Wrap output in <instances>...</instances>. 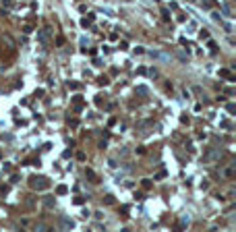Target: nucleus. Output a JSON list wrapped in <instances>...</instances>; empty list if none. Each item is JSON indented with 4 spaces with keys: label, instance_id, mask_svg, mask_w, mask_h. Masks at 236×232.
<instances>
[{
    "label": "nucleus",
    "instance_id": "obj_11",
    "mask_svg": "<svg viewBox=\"0 0 236 232\" xmlns=\"http://www.w3.org/2000/svg\"><path fill=\"white\" fill-rule=\"evenodd\" d=\"M35 230H42V232H44V230H48V228H46L44 224H37V226H35Z\"/></svg>",
    "mask_w": 236,
    "mask_h": 232
},
{
    "label": "nucleus",
    "instance_id": "obj_3",
    "mask_svg": "<svg viewBox=\"0 0 236 232\" xmlns=\"http://www.w3.org/2000/svg\"><path fill=\"white\" fill-rule=\"evenodd\" d=\"M60 226H62V228H73L75 222H73L70 218H62V220H60Z\"/></svg>",
    "mask_w": 236,
    "mask_h": 232
},
{
    "label": "nucleus",
    "instance_id": "obj_1",
    "mask_svg": "<svg viewBox=\"0 0 236 232\" xmlns=\"http://www.w3.org/2000/svg\"><path fill=\"white\" fill-rule=\"evenodd\" d=\"M31 187L33 189H46L48 183H46V178H31Z\"/></svg>",
    "mask_w": 236,
    "mask_h": 232
},
{
    "label": "nucleus",
    "instance_id": "obj_8",
    "mask_svg": "<svg viewBox=\"0 0 236 232\" xmlns=\"http://www.w3.org/2000/svg\"><path fill=\"white\" fill-rule=\"evenodd\" d=\"M64 193H66V187H64V184H62V187H58V195H64Z\"/></svg>",
    "mask_w": 236,
    "mask_h": 232
},
{
    "label": "nucleus",
    "instance_id": "obj_9",
    "mask_svg": "<svg viewBox=\"0 0 236 232\" xmlns=\"http://www.w3.org/2000/svg\"><path fill=\"white\" fill-rule=\"evenodd\" d=\"M87 176H89L91 180H95V172H93V170H87Z\"/></svg>",
    "mask_w": 236,
    "mask_h": 232
},
{
    "label": "nucleus",
    "instance_id": "obj_7",
    "mask_svg": "<svg viewBox=\"0 0 236 232\" xmlns=\"http://www.w3.org/2000/svg\"><path fill=\"white\" fill-rule=\"evenodd\" d=\"M137 93H141V96H145V93H147V87H143V85H141V87H137Z\"/></svg>",
    "mask_w": 236,
    "mask_h": 232
},
{
    "label": "nucleus",
    "instance_id": "obj_10",
    "mask_svg": "<svg viewBox=\"0 0 236 232\" xmlns=\"http://www.w3.org/2000/svg\"><path fill=\"white\" fill-rule=\"evenodd\" d=\"M52 205H54V199L48 197V199H46V207H52Z\"/></svg>",
    "mask_w": 236,
    "mask_h": 232
},
{
    "label": "nucleus",
    "instance_id": "obj_5",
    "mask_svg": "<svg viewBox=\"0 0 236 232\" xmlns=\"http://www.w3.org/2000/svg\"><path fill=\"white\" fill-rule=\"evenodd\" d=\"M188 220H191L188 216H182V220H180V226H188Z\"/></svg>",
    "mask_w": 236,
    "mask_h": 232
},
{
    "label": "nucleus",
    "instance_id": "obj_4",
    "mask_svg": "<svg viewBox=\"0 0 236 232\" xmlns=\"http://www.w3.org/2000/svg\"><path fill=\"white\" fill-rule=\"evenodd\" d=\"M37 37H40V41H42V44H48V33H46V31H40V33H37Z\"/></svg>",
    "mask_w": 236,
    "mask_h": 232
},
{
    "label": "nucleus",
    "instance_id": "obj_6",
    "mask_svg": "<svg viewBox=\"0 0 236 232\" xmlns=\"http://www.w3.org/2000/svg\"><path fill=\"white\" fill-rule=\"evenodd\" d=\"M199 37H201V40H207V37H209V33H207V29H203L201 33H199Z\"/></svg>",
    "mask_w": 236,
    "mask_h": 232
},
{
    "label": "nucleus",
    "instance_id": "obj_12",
    "mask_svg": "<svg viewBox=\"0 0 236 232\" xmlns=\"http://www.w3.org/2000/svg\"><path fill=\"white\" fill-rule=\"evenodd\" d=\"M104 201H106V203H108V205H110L112 201H114V199H112V195H106V199H104Z\"/></svg>",
    "mask_w": 236,
    "mask_h": 232
},
{
    "label": "nucleus",
    "instance_id": "obj_2",
    "mask_svg": "<svg viewBox=\"0 0 236 232\" xmlns=\"http://www.w3.org/2000/svg\"><path fill=\"white\" fill-rule=\"evenodd\" d=\"M151 58H155V60H162V62L170 60V56H168V54H160V52H151Z\"/></svg>",
    "mask_w": 236,
    "mask_h": 232
}]
</instances>
